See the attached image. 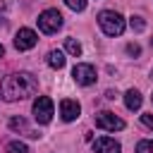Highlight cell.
<instances>
[{
    "instance_id": "6da1fadb",
    "label": "cell",
    "mask_w": 153,
    "mask_h": 153,
    "mask_svg": "<svg viewBox=\"0 0 153 153\" xmlns=\"http://www.w3.org/2000/svg\"><path fill=\"white\" fill-rule=\"evenodd\" d=\"M38 88V81L33 74L29 72H14L10 76H5L2 86H0V93L7 103H14V100H24L29 96H33Z\"/></svg>"
},
{
    "instance_id": "7a4b0ae2",
    "label": "cell",
    "mask_w": 153,
    "mask_h": 153,
    "mask_svg": "<svg viewBox=\"0 0 153 153\" xmlns=\"http://www.w3.org/2000/svg\"><path fill=\"white\" fill-rule=\"evenodd\" d=\"M98 26L103 29L105 36H120L127 24H124V17H122L120 12H115V10H103V12H98Z\"/></svg>"
},
{
    "instance_id": "3957f363",
    "label": "cell",
    "mask_w": 153,
    "mask_h": 153,
    "mask_svg": "<svg viewBox=\"0 0 153 153\" xmlns=\"http://www.w3.org/2000/svg\"><path fill=\"white\" fill-rule=\"evenodd\" d=\"M62 24H65V19L57 10H43L38 14V29L43 33H57L62 29Z\"/></svg>"
},
{
    "instance_id": "277c9868",
    "label": "cell",
    "mask_w": 153,
    "mask_h": 153,
    "mask_svg": "<svg viewBox=\"0 0 153 153\" xmlns=\"http://www.w3.org/2000/svg\"><path fill=\"white\" fill-rule=\"evenodd\" d=\"M33 120L38 124H48L53 120V100L48 96H38L33 100Z\"/></svg>"
},
{
    "instance_id": "5b68a950",
    "label": "cell",
    "mask_w": 153,
    "mask_h": 153,
    "mask_svg": "<svg viewBox=\"0 0 153 153\" xmlns=\"http://www.w3.org/2000/svg\"><path fill=\"white\" fill-rule=\"evenodd\" d=\"M72 76H74V81H76L79 86H91V84H96V79H98V74H96V67H93V65H86V62H79V65H74V69H72Z\"/></svg>"
},
{
    "instance_id": "8992f818",
    "label": "cell",
    "mask_w": 153,
    "mask_h": 153,
    "mask_svg": "<svg viewBox=\"0 0 153 153\" xmlns=\"http://www.w3.org/2000/svg\"><path fill=\"white\" fill-rule=\"evenodd\" d=\"M96 127L98 129H105V131H120V129H124V120L117 117L115 112L103 110V112L96 115Z\"/></svg>"
},
{
    "instance_id": "52a82bcc",
    "label": "cell",
    "mask_w": 153,
    "mask_h": 153,
    "mask_svg": "<svg viewBox=\"0 0 153 153\" xmlns=\"http://www.w3.org/2000/svg\"><path fill=\"white\" fill-rule=\"evenodd\" d=\"M38 43V33L33 31V29H19L17 33H14V48L17 50H31L33 45Z\"/></svg>"
},
{
    "instance_id": "ba28073f",
    "label": "cell",
    "mask_w": 153,
    "mask_h": 153,
    "mask_svg": "<svg viewBox=\"0 0 153 153\" xmlns=\"http://www.w3.org/2000/svg\"><path fill=\"white\" fill-rule=\"evenodd\" d=\"M79 112H81V105H79L76 100L65 98V100L60 103V115H62V120H65V122H74V120L79 117Z\"/></svg>"
},
{
    "instance_id": "9c48e42d",
    "label": "cell",
    "mask_w": 153,
    "mask_h": 153,
    "mask_svg": "<svg viewBox=\"0 0 153 153\" xmlns=\"http://www.w3.org/2000/svg\"><path fill=\"white\" fill-rule=\"evenodd\" d=\"M91 146H93L96 153H120V151H122V146H120L115 139H110V136H100V139H96Z\"/></svg>"
},
{
    "instance_id": "30bf717a",
    "label": "cell",
    "mask_w": 153,
    "mask_h": 153,
    "mask_svg": "<svg viewBox=\"0 0 153 153\" xmlns=\"http://www.w3.org/2000/svg\"><path fill=\"white\" fill-rule=\"evenodd\" d=\"M10 129H12V131H19V134H24V136H29V139H38V136H41L38 131H33V129L26 124L24 117H12V120H10Z\"/></svg>"
},
{
    "instance_id": "8fae6325",
    "label": "cell",
    "mask_w": 153,
    "mask_h": 153,
    "mask_svg": "<svg viewBox=\"0 0 153 153\" xmlns=\"http://www.w3.org/2000/svg\"><path fill=\"white\" fill-rule=\"evenodd\" d=\"M141 103H143V98H141V93H139L136 88H129V91L124 93V105H127V110H139Z\"/></svg>"
},
{
    "instance_id": "7c38bea8",
    "label": "cell",
    "mask_w": 153,
    "mask_h": 153,
    "mask_svg": "<svg viewBox=\"0 0 153 153\" xmlns=\"http://www.w3.org/2000/svg\"><path fill=\"white\" fill-rule=\"evenodd\" d=\"M45 62H48V67H53V69H62V67H65V55H62V50H50V53L45 55Z\"/></svg>"
},
{
    "instance_id": "4fadbf2b",
    "label": "cell",
    "mask_w": 153,
    "mask_h": 153,
    "mask_svg": "<svg viewBox=\"0 0 153 153\" xmlns=\"http://www.w3.org/2000/svg\"><path fill=\"white\" fill-rule=\"evenodd\" d=\"M65 50H67L69 55L79 57V55H81V43H79V41H74V38H65Z\"/></svg>"
},
{
    "instance_id": "5bb4252c",
    "label": "cell",
    "mask_w": 153,
    "mask_h": 153,
    "mask_svg": "<svg viewBox=\"0 0 153 153\" xmlns=\"http://www.w3.org/2000/svg\"><path fill=\"white\" fill-rule=\"evenodd\" d=\"M5 151H7V153H29L26 143H22V141H10Z\"/></svg>"
},
{
    "instance_id": "9a60e30c",
    "label": "cell",
    "mask_w": 153,
    "mask_h": 153,
    "mask_svg": "<svg viewBox=\"0 0 153 153\" xmlns=\"http://www.w3.org/2000/svg\"><path fill=\"white\" fill-rule=\"evenodd\" d=\"M129 26H131V31H136V33H141V31L146 29V22H143L141 17H129Z\"/></svg>"
},
{
    "instance_id": "2e32d148",
    "label": "cell",
    "mask_w": 153,
    "mask_h": 153,
    "mask_svg": "<svg viewBox=\"0 0 153 153\" xmlns=\"http://www.w3.org/2000/svg\"><path fill=\"white\" fill-rule=\"evenodd\" d=\"M136 153H153V141L141 139V141L136 143Z\"/></svg>"
},
{
    "instance_id": "e0dca14e",
    "label": "cell",
    "mask_w": 153,
    "mask_h": 153,
    "mask_svg": "<svg viewBox=\"0 0 153 153\" xmlns=\"http://www.w3.org/2000/svg\"><path fill=\"white\" fill-rule=\"evenodd\" d=\"M65 2H67V7H69V10H74V12L86 10V0H65Z\"/></svg>"
},
{
    "instance_id": "ac0fdd59",
    "label": "cell",
    "mask_w": 153,
    "mask_h": 153,
    "mask_svg": "<svg viewBox=\"0 0 153 153\" xmlns=\"http://www.w3.org/2000/svg\"><path fill=\"white\" fill-rule=\"evenodd\" d=\"M127 55H131V57H139V55H141V48H139L136 43H129V45H127Z\"/></svg>"
},
{
    "instance_id": "d6986e66",
    "label": "cell",
    "mask_w": 153,
    "mask_h": 153,
    "mask_svg": "<svg viewBox=\"0 0 153 153\" xmlns=\"http://www.w3.org/2000/svg\"><path fill=\"white\" fill-rule=\"evenodd\" d=\"M141 122H143V127H148V129L153 131V112H146V115H141Z\"/></svg>"
},
{
    "instance_id": "ffe728a7",
    "label": "cell",
    "mask_w": 153,
    "mask_h": 153,
    "mask_svg": "<svg viewBox=\"0 0 153 153\" xmlns=\"http://www.w3.org/2000/svg\"><path fill=\"white\" fill-rule=\"evenodd\" d=\"M2 55H5V48H2V43H0V57H2Z\"/></svg>"
},
{
    "instance_id": "44dd1931",
    "label": "cell",
    "mask_w": 153,
    "mask_h": 153,
    "mask_svg": "<svg viewBox=\"0 0 153 153\" xmlns=\"http://www.w3.org/2000/svg\"><path fill=\"white\" fill-rule=\"evenodd\" d=\"M151 100H153V96H151Z\"/></svg>"
},
{
    "instance_id": "7402d4cb",
    "label": "cell",
    "mask_w": 153,
    "mask_h": 153,
    "mask_svg": "<svg viewBox=\"0 0 153 153\" xmlns=\"http://www.w3.org/2000/svg\"><path fill=\"white\" fill-rule=\"evenodd\" d=\"M151 76H153V72H151Z\"/></svg>"
}]
</instances>
